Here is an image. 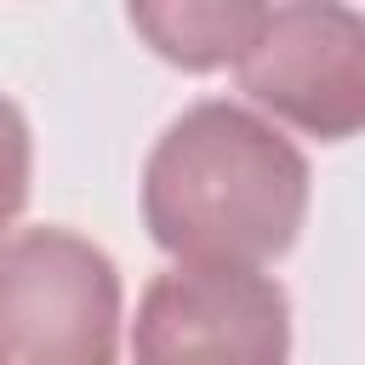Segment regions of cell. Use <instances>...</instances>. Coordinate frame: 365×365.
<instances>
[{
  "label": "cell",
  "mask_w": 365,
  "mask_h": 365,
  "mask_svg": "<svg viewBox=\"0 0 365 365\" xmlns=\"http://www.w3.org/2000/svg\"><path fill=\"white\" fill-rule=\"evenodd\" d=\"M234 68L240 91L257 108L319 143H348L365 125V17L354 6L336 0L268 6L257 40Z\"/></svg>",
  "instance_id": "4"
},
{
  "label": "cell",
  "mask_w": 365,
  "mask_h": 365,
  "mask_svg": "<svg viewBox=\"0 0 365 365\" xmlns=\"http://www.w3.org/2000/svg\"><path fill=\"white\" fill-rule=\"evenodd\" d=\"M120 268L57 222L0 240V365H120Z\"/></svg>",
  "instance_id": "2"
},
{
  "label": "cell",
  "mask_w": 365,
  "mask_h": 365,
  "mask_svg": "<svg viewBox=\"0 0 365 365\" xmlns=\"http://www.w3.org/2000/svg\"><path fill=\"white\" fill-rule=\"evenodd\" d=\"M257 0H137L125 6V23L148 40L154 57L205 74V68H228L245 57V46L262 29Z\"/></svg>",
  "instance_id": "5"
},
{
  "label": "cell",
  "mask_w": 365,
  "mask_h": 365,
  "mask_svg": "<svg viewBox=\"0 0 365 365\" xmlns=\"http://www.w3.org/2000/svg\"><path fill=\"white\" fill-rule=\"evenodd\" d=\"M308 154L234 97L188 103L143 160V228L177 268H262L308 217Z\"/></svg>",
  "instance_id": "1"
},
{
  "label": "cell",
  "mask_w": 365,
  "mask_h": 365,
  "mask_svg": "<svg viewBox=\"0 0 365 365\" xmlns=\"http://www.w3.org/2000/svg\"><path fill=\"white\" fill-rule=\"evenodd\" d=\"M29 177H34V137H29L23 108L0 91V240L29 205Z\"/></svg>",
  "instance_id": "6"
},
{
  "label": "cell",
  "mask_w": 365,
  "mask_h": 365,
  "mask_svg": "<svg viewBox=\"0 0 365 365\" xmlns=\"http://www.w3.org/2000/svg\"><path fill=\"white\" fill-rule=\"evenodd\" d=\"M131 365H291V297L262 268H165L137 297Z\"/></svg>",
  "instance_id": "3"
}]
</instances>
